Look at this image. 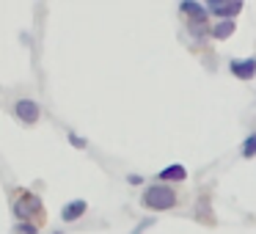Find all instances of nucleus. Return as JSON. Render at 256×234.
Wrapping results in <instances>:
<instances>
[{
  "mask_svg": "<svg viewBox=\"0 0 256 234\" xmlns=\"http://www.w3.org/2000/svg\"><path fill=\"white\" fill-rule=\"evenodd\" d=\"M228 72L237 80H250L256 74V58H234L228 64Z\"/></svg>",
  "mask_w": 256,
  "mask_h": 234,
  "instance_id": "nucleus-4",
  "label": "nucleus"
},
{
  "mask_svg": "<svg viewBox=\"0 0 256 234\" xmlns=\"http://www.w3.org/2000/svg\"><path fill=\"white\" fill-rule=\"evenodd\" d=\"M206 12H210V14H218V17H223V20H234L240 12H242V3H240V0H234V3L210 0V3H206Z\"/></svg>",
  "mask_w": 256,
  "mask_h": 234,
  "instance_id": "nucleus-3",
  "label": "nucleus"
},
{
  "mask_svg": "<svg viewBox=\"0 0 256 234\" xmlns=\"http://www.w3.org/2000/svg\"><path fill=\"white\" fill-rule=\"evenodd\" d=\"M179 12L188 14L190 20H201V17H206V8H204V6H198V3H193V0H184V3H179Z\"/></svg>",
  "mask_w": 256,
  "mask_h": 234,
  "instance_id": "nucleus-9",
  "label": "nucleus"
},
{
  "mask_svg": "<svg viewBox=\"0 0 256 234\" xmlns=\"http://www.w3.org/2000/svg\"><path fill=\"white\" fill-rule=\"evenodd\" d=\"M17 232L20 234H39V226H34V223H17Z\"/></svg>",
  "mask_w": 256,
  "mask_h": 234,
  "instance_id": "nucleus-11",
  "label": "nucleus"
},
{
  "mask_svg": "<svg viewBox=\"0 0 256 234\" xmlns=\"http://www.w3.org/2000/svg\"><path fill=\"white\" fill-rule=\"evenodd\" d=\"M140 201L149 210H171V206H176V193L168 184H149L144 190V198Z\"/></svg>",
  "mask_w": 256,
  "mask_h": 234,
  "instance_id": "nucleus-2",
  "label": "nucleus"
},
{
  "mask_svg": "<svg viewBox=\"0 0 256 234\" xmlns=\"http://www.w3.org/2000/svg\"><path fill=\"white\" fill-rule=\"evenodd\" d=\"M157 176H160V184H166V182H182V179L188 176V171H184V166H168V168H162Z\"/></svg>",
  "mask_w": 256,
  "mask_h": 234,
  "instance_id": "nucleus-7",
  "label": "nucleus"
},
{
  "mask_svg": "<svg viewBox=\"0 0 256 234\" xmlns=\"http://www.w3.org/2000/svg\"><path fill=\"white\" fill-rule=\"evenodd\" d=\"M234 28H237V22L234 20H220L218 25H212V39H218V42H223V39H228V36L234 34Z\"/></svg>",
  "mask_w": 256,
  "mask_h": 234,
  "instance_id": "nucleus-8",
  "label": "nucleus"
},
{
  "mask_svg": "<svg viewBox=\"0 0 256 234\" xmlns=\"http://www.w3.org/2000/svg\"><path fill=\"white\" fill-rule=\"evenodd\" d=\"M242 157H256V132H250L248 138H245V144H242Z\"/></svg>",
  "mask_w": 256,
  "mask_h": 234,
  "instance_id": "nucleus-10",
  "label": "nucleus"
},
{
  "mask_svg": "<svg viewBox=\"0 0 256 234\" xmlns=\"http://www.w3.org/2000/svg\"><path fill=\"white\" fill-rule=\"evenodd\" d=\"M69 144H72V146H86V140H83V138H78V135L72 132V135H69Z\"/></svg>",
  "mask_w": 256,
  "mask_h": 234,
  "instance_id": "nucleus-12",
  "label": "nucleus"
},
{
  "mask_svg": "<svg viewBox=\"0 0 256 234\" xmlns=\"http://www.w3.org/2000/svg\"><path fill=\"white\" fill-rule=\"evenodd\" d=\"M14 215L22 223H34V226H42L44 223V204L36 193H28V190H17V198H14Z\"/></svg>",
  "mask_w": 256,
  "mask_h": 234,
  "instance_id": "nucleus-1",
  "label": "nucleus"
},
{
  "mask_svg": "<svg viewBox=\"0 0 256 234\" xmlns=\"http://www.w3.org/2000/svg\"><path fill=\"white\" fill-rule=\"evenodd\" d=\"M86 210H88V204H86L83 198H78V201H72V204L64 206V210H61V218H64L66 223H74V220H78V218L83 215Z\"/></svg>",
  "mask_w": 256,
  "mask_h": 234,
  "instance_id": "nucleus-6",
  "label": "nucleus"
},
{
  "mask_svg": "<svg viewBox=\"0 0 256 234\" xmlns=\"http://www.w3.org/2000/svg\"><path fill=\"white\" fill-rule=\"evenodd\" d=\"M14 116L22 124H36L39 122V105L30 102V100H20L17 105H14Z\"/></svg>",
  "mask_w": 256,
  "mask_h": 234,
  "instance_id": "nucleus-5",
  "label": "nucleus"
}]
</instances>
